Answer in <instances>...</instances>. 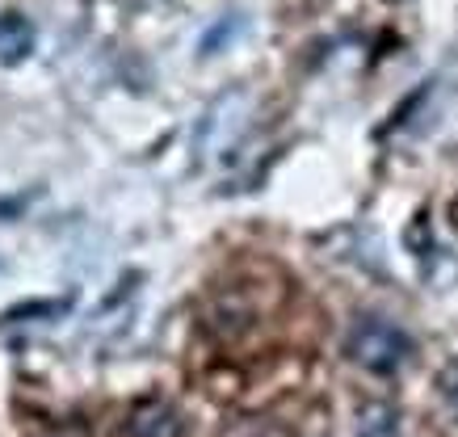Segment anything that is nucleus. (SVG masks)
<instances>
[{"label":"nucleus","instance_id":"nucleus-1","mask_svg":"<svg viewBox=\"0 0 458 437\" xmlns=\"http://www.w3.org/2000/svg\"><path fill=\"white\" fill-rule=\"evenodd\" d=\"M345 353L370 374H395L412 357V337L383 315H361L358 324L349 328Z\"/></svg>","mask_w":458,"mask_h":437},{"label":"nucleus","instance_id":"nucleus-2","mask_svg":"<svg viewBox=\"0 0 458 437\" xmlns=\"http://www.w3.org/2000/svg\"><path fill=\"white\" fill-rule=\"evenodd\" d=\"M34 51V26H30L26 17L17 13H4L0 17V63H21V59Z\"/></svg>","mask_w":458,"mask_h":437},{"label":"nucleus","instance_id":"nucleus-3","mask_svg":"<svg viewBox=\"0 0 458 437\" xmlns=\"http://www.w3.org/2000/svg\"><path fill=\"white\" fill-rule=\"evenodd\" d=\"M131 433L135 437H177L181 421L168 404H143V408L135 412V421H131Z\"/></svg>","mask_w":458,"mask_h":437},{"label":"nucleus","instance_id":"nucleus-4","mask_svg":"<svg viewBox=\"0 0 458 437\" xmlns=\"http://www.w3.org/2000/svg\"><path fill=\"white\" fill-rule=\"evenodd\" d=\"M358 437H400V416L391 404H366L358 412Z\"/></svg>","mask_w":458,"mask_h":437},{"label":"nucleus","instance_id":"nucleus-5","mask_svg":"<svg viewBox=\"0 0 458 437\" xmlns=\"http://www.w3.org/2000/svg\"><path fill=\"white\" fill-rule=\"evenodd\" d=\"M442 395L454 404V412H458V362H450V366L442 370Z\"/></svg>","mask_w":458,"mask_h":437},{"label":"nucleus","instance_id":"nucleus-6","mask_svg":"<svg viewBox=\"0 0 458 437\" xmlns=\"http://www.w3.org/2000/svg\"><path fill=\"white\" fill-rule=\"evenodd\" d=\"M51 437H68V433H51Z\"/></svg>","mask_w":458,"mask_h":437}]
</instances>
